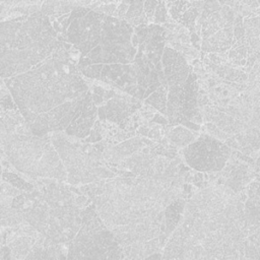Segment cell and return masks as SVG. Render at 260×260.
Returning a JSON list of instances; mask_svg holds the SVG:
<instances>
[{"instance_id":"6da1fadb","label":"cell","mask_w":260,"mask_h":260,"mask_svg":"<svg viewBox=\"0 0 260 260\" xmlns=\"http://www.w3.org/2000/svg\"><path fill=\"white\" fill-rule=\"evenodd\" d=\"M160 260H260L245 208L229 189L206 188L185 205Z\"/></svg>"},{"instance_id":"7a4b0ae2","label":"cell","mask_w":260,"mask_h":260,"mask_svg":"<svg viewBox=\"0 0 260 260\" xmlns=\"http://www.w3.org/2000/svg\"><path fill=\"white\" fill-rule=\"evenodd\" d=\"M176 165L171 162L165 173L152 176L116 177L82 186L95 209L111 229L119 225L165 218V209L178 199L179 179Z\"/></svg>"},{"instance_id":"3957f363","label":"cell","mask_w":260,"mask_h":260,"mask_svg":"<svg viewBox=\"0 0 260 260\" xmlns=\"http://www.w3.org/2000/svg\"><path fill=\"white\" fill-rule=\"evenodd\" d=\"M77 72L74 64L51 57L25 73L4 79V82L29 126L39 115L86 95L88 85Z\"/></svg>"},{"instance_id":"277c9868","label":"cell","mask_w":260,"mask_h":260,"mask_svg":"<svg viewBox=\"0 0 260 260\" xmlns=\"http://www.w3.org/2000/svg\"><path fill=\"white\" fill-rule=\"evenodd\" d=\"M50 17L38 11L23 20L0 22V76L10 78L34 69L52 56L59 41Z\"/></svg>"},{"instance_id":"5b68a950","label":"cell","mask_w":260,"mask_h":260,"mask_svg":"<svg viewBox=\"0 0 260 260\" xmlns=\"http://www.w3.org/2000/svg\"><path fill=\"white\" fill-rule=\"evenodd\" d=\"M24 194L19 208L26 222L55 244L71 241L82 222V210L73 194L64 186L50 183L43 192L34 190Z\"/></svg>"},{"instance_id":"8992f818","label":"cell","mask_w":260,"mask_h":260,"mask_svg":"<svg viewBox=\"0 0 260 260\" xmlns=\"http://www.w3.org/2000/svg\"><path fill=\"white\" fill-rule=\"evenodd\" d=\"M0 146L9 162L19 172L34 178L67 181L66 169L50 136L17 133L0 135Z\"/></svg>"},{"instance_id":"52a82bcc","label":"cell","mask_w":260,"mask_h":260,"mask_svg":"<svg viewBox=\"0 0 260 260\" xmlns=\"http://www.w3.org/2000/svg\"><path fill=\"white\" fill-rule=\"evenodd\" d=\"M81 215V226L70 241L66 260H120L122 249L94 204H88Z\"/></svg>"},{"instance_id":"ba28073f","label":"cell","mask_w":260,"mask_h":260,"mask_svg":"<svg viewBox=\"0 0 260 260\" xmlns=\"http://www.w3.org/2000/svg\"><path fill=\"white\" fill-rule=\"evenodd\" d=\"M52 143L67 172V181L72 184H89L116 177L106 168L103 153L89 144H80L68 140L62 133H53Z\"/></svg>"},{"instance_id":"9c48e42d","label":"cell","mask_w":260,"mask_h":260,"mask_svg":"<svg viewBox=\"0 0 260 260\" xmlns=\"http://www.w3.org/2000/svg\"><path fill=\"white\" fill-rule=\"evenodd\" d=\"M133 31L134 27L125 19L106 15L101 42L85 57H80L78 70L92 64H132L137 53L131 43Z\"/></svg>"},{"instance_id":"30bf717a","label":"cell","mask_w":260,"mask_h":260,"mask_svg":"<svg viewBox=\"0 0 260 260\" xmlns=\"http://www.w3.org/2000/svg\"><path fill=\"white\" fill-rule=\"evenodd\" d=\"M106 15L95 12L88 7L74 8L68 18L66 42L85 57L100 42Z\"/></svg>"},{"instance_id":"8fae6325","label":"cell","mask_w":260,"mask_h":260,"mask_svg":"<svg viewBox=\"0 0 260 260\" xmlns=\"http://www.w3.org/2000/svg\"><path fill=\"white\" fill-rule=\"evenodd\" d=\"M189 167L199 172H218L223 169L231 150L220 140L203 134L183 150Z\"/></svg>"},{"instance_id":"7c38bea8","label":"cell","mask_w":260,"mask_h":260,"mask_svg":"<svg viewBox=\"0 0 260 260\" xmlns=\"http://www.w3.org/2000/svg\"><path fill=\"white\" fill-rule=\"evenodd\" d=\"M167 101V116L171 125H183L190 121L200 124V117L196 100V76L190 73L187 80L177 86L169 87Z\"/></svg>"},{"instance_id":"4fadbf2b","label":"cell","mask_w":260,"mask_h":260,"mask_svg":"<svg viewBox=\"0 0 260 260\" xmlns=\"http://www.w3.org/2000/svg\"><path fill=\"white\" fill-rule=\"evenodd\" d=\"M84 98L66 102L47 113L39 115L28 126L30 134L43 137L50 132L56 133L66 130L75 115L81 109Z\"/></svg>"},{"instance_id":"5bb4252c","label":"cell","mask_w":260,"mask_h":260,"mask_svg":"<svg viewBox=\"0 0 260 260\" xmlns=\"http://www.w3.org/2000/svg\"><path fill=\"white\" fill-rule=\"evenodd\" d=\"M161 64L169 87L183 84L191 73L184 56L170 47L164 49Z\"/></svg>"},{"instance_id":"9a60e30c","label":"cell","mask_w":260,"mask_h":260,"mask_svg":"<svg viewBox=\"0 0 260 260\" xmlns=\"http://www.w3.org/2000/svg\"><path fill=\"white\" fill-rule=\"evenodd\" d=\"M140 106V102L135 98H127L117 94L105 105L107 121L117 123L121 129L129 132V117L134 114Z\"/></svg>"},{"instance_id":"2e32d148","label":"cell","mask_w":260,"mask_h":260,"mask_svg":"<svg viewBox=\"0 0 260 260\" xmlns=\"http://www.w3.org/2000/svg\"><path fill=\"white\" fill-rule=\"evenodd\" d=\"M98 115V108L91 99V92L88 91L84 98L83 105L79 112L75 115L69 126L66 128L65 133L70 136L78 138H87L95 123Z\"/></svg>"},{"instance_id":"e0dca14e","label":"cell","mask_w":260,"mask_h":260,"mask_svg":"<svg viewBox=\"0 0 260 260\" xmlns=\"http://www.w3.org/2000/svg\"><path fill=\"white\" fill-rule=\"evenodd\" d=\"M234 12L229 6H221L219 10L209 14H201L199 24L202 26L201 36L203 41L224 27L234 26Z\"/></svg>"},{"instance_id":"ac0fdd59","label":"cell","mask_w":260,"mask_h":260,"mask_svg":"<svg viewBox=\"0 0 260 260\" xmlns=\"http://www.w3.org/2000/svg\"><path fill=\"white\" fill-rule=\"evenodd\" d=\"M234 36L233 26L224 27L202 43V50L206 52H223L232 46Z\"/></svg>"},{"instance_id":"d6986e66","label":"cell","mask_w":260,"mask_h":260,"mask_svg":"<svg viewBox=\"0 0 260 260\" xmlns=\"http://www.w3.org/2000/svg\"><path fill=\"white\" fill-rule=\"evenodd\" d=\"M44 236L40 238V241H37L31 251L23 260H57L56 258V246L49 239H43ZM11 260H16L13 257Z\"/></svg>"},{"instance_id":"ffe728a7","label":"cell","mask_w":260,"mask_h":260,"mask_svg":"<svg viewBox=\"0 0 260 260\" xmlns=\"http://www.w3.org/2000/svg\"><path fill=\"white\" fill-rule=\"evenodd\" d=\"M185 201L183 199H176L170 203L165 209V223H166V236L170 235L178 226L185 208Z\"/></svg>"},{"instance_id":"44dd1931","label":"cell","mask_w":260,"mask_h":260,"mask_svg":"<svg viewBox=\"0 0 260 260\" xmlns=\"http://www.w3.org/2000/svg\"><path fill=\"white\" fill-rule=\"evenodd\" d=\"M245 37L254 52L260 54V15L244 19Z\"/></svg>"},{"instance_id":"7402d4cb","label":"cell","mask_w":260,"mask_h":260,"mask_svg":"<svg viewBox=\"0 0 260 260\" xmlns=\"http://www.w3.org/2000/svg\"><path fill=\"white\" fill-rule=\"evenodd\" d=\"M37 239L31 236H21L9 242L11 256L16 260H23L34 248Z\"/></svg>"},{"instance_id":"603a6c76","label":"cell","mask_w":260,"mask_h":260,"mask_svg":"<svg viewBox=\"0 0 260 260\" xmlns=\"http://www.w3.org/2000/svg\"><path fill=\"white\" fill-rule=\"evenodd\" d=\"M132 64H104L100 81L106 82L114 86V84L119 80L125 73H127Z\"/></svg>"},{"instance_id":"cb8c5ba5","label":"cell","mask_w":260,"mask_h":260,"mask_svg":"<svg viewBox=\"0 0 260 260\" xmlns=\"http://www.w3.org/2000/svg\"><path fill=\"white\" fill-rule=\"evenodd\" d=\"M168 138L177 146H188L194 141V134L184 126H177L168 133Z\"/></svg>"},{"instance_id":"d4e9b609","label":"cell","mask_w":260,"mask_h":260,"mask_svg":"<svg viewBox=\"0 0 260 260\" xmlns=\"http://www.w3.org/2000/svg\"><path fill=\"white\" fill-rule=\"evenodd\" d=\"M167 101L168 86L160 85L154 92H152L147 99H145V104L152 106L161 114L167 115Z\"/></svg>"},{"instance_id":"484cf974","label":"cell","mask_w":260,"mask_h":260,"mask_svg":"<svg viewBox=\"0 0 260 260\" xmlns=\"http://www.w3.org/2000/svg\"><path fill=\"white\" fill-rule=\"evenodd\" d=\"M2 178L5 182H7L8 184L12 185L13 187H15L16 189L20 190V191H25V192H32L35 190L34 186L26 182L24 179L18 177L16 174L14 173H9L7 171H5L3 174H2Z\"/></svg>"},{"instance_id":"4316f807","label":"cell","mask_w":260,"mask_h":260,"mask_svg":"<svg viewBox=\"0 0 260 260\" xmlns=\"http://www.w3.org/2000/svg\"><path fill=\"white\" fill-rule=\"evenodd\" d=\"M248 89L250 90L251 94L260 98V58L249 76Z\"/></svg>"},{"instance_id":"83f0119b","label":"cell","mask_w":260,"mask_h":260,"mask_svg":"<svg viewBox=\"0 0 260 260\" xmlns=\"http://www.w3.org/2000/svg\"><path fill=\"white\" fill-rule=\"evenodd\" d=\"M143 5H144L143 1H130L128 10L125 15L126 21L131 20L136 17H140L144 13Z\"/></svg>"},{"instance_id":"f1b7e54d","label":"cell","mask_w":260,"mask_h":260,"mask_svg":"<svg viewBox=\"0 0 260 260\" xmlns=\"http://www.w3.org/2000/svg\"><path fill=\"white\" fill-rule=\"evenodd\" d=\"M234 37L235 43L243 40L245 38V27H244V20L241 15L237 16L234 21Z\"/></svg>"},{"instance_id":"f546056e","label":"cell","mask_w":260,"mask_h":260,"mask_svg":"<svg viewBox=\"0 0 260 260\" xmlns=\"http://www.w3.org/2000/svg\"><path fill=\"white\" fill-rule=\"evenodd\" d=\"M101 121H95L92 129H91V132L89 134V136L87 138L84 139V142H88V143H96V142H100L103 138L102 136V133H103V128H102V125L100 123Z\"/></svg>"},{"instance_id":"4dcf8cb0","label":"cell","mask_w":260,"mask_h":260,"mask_svg":"<svg viewBox=\"0 0 260 260\" xmlns=\"http://www.w3.org/2000/svg\"><path fill=\"white\" fill-rule=\"evenodd\" d=\"M103 66H104V64H92V65H89L88 67H86L84 70H82L81 73L88 78L100 80Z\"/></svg>"},{"instance_id":"1f68e13d","label":"cell","mask_w":260,"mask_h":260,"mask_svg":"<svg viewBox=\"0 0 260 260\" xmlns=\"http://www.w3.org/2000/svg\"><path fill=\"white\" fill-rule=\"evenodd\" d=\"M154 23H161L166 22L167 19V9H166V3L158 1V4L156 6L155 12H154Z\"/></svg>"},{"instance_id":"d6a6232c","label":"cell","mask_w":260,"mask_h":260,"mask_svg":"<svg viewBox=\"0 0 260 260\" xmlns=\"http://www.w3.org/2000/svg\"><path fill=\"white\" fill-rule=\"evenodd\" d=\"M0 194L4 195V196H8V197H16L18 195L21 194L20 190L16 189L15 187H12V185L8 184V183H3L0 185Z\"/></svg>"},{"instance_id":"836d02e7","label":"cell","mask_w":260,"mask_h":260,"mask_svg":"<svg viewBox=\"0 0 260 260\" xmlns=\"http://www.w3.org/2000/svg\"><path fill=\"white\" fill-rule=\"evenodd\" d=\"M246 55H247V48L245 45L235 48L230 52V58L234 59L235 62H239L240 60L244 59Z\"/></svg>"},{"instance_id":"e575fe53","label":"cell","mask_w":260,"mask_h":260,"mask_svg":"<svg viewBox=\"0 0 260 260\" xmlns=\"http://www.w3.org/2000/svg\"><path fill=\"white\" fill-rule=\"evenodd\" d=\"M129 4H130V1H123V2H121L117 6V8H116V10H115V12H114V14L112 16L115 17V18H118V19L125 18L126 12H127L128 7H129Z\"/></svg>"},{"instance_id":"d590c367","label":"cell","mask_w":260,"mask_h":260,"mask_svg":"<svg viewBox=\"0 0 260 260\" xmlns=\"http://www.w3.org/2000/svg\"><path fill=\"white\" fill-rule=\"evenodd\" d=\"M157 4H158V1H153V0H149V1L144 2L143 11H144L147 18H151L154 15Z\"/></svg>"},{"instance_id":"8d00e7d4","label":"cell","mask_w":260,"mask_h":260,"mask_svg":"<svg viewBox=\"0 0 260 260\" xmlns=\"http://www.w3.org/2000/svg\"><path fill=\"white\" fill-rule=\"evenodd\" d=\"M150 122H154V123H158V124H162V125L168 124L167 119H165L160 114H154L153 118L150 120Z\"/></svg>"},{"instance_id":"74e56055","label":"cell","mask_w":260,"mask_h":260,"mask_svg":"<svg viewBox=\"0 0 260 260\" xmlns=\"http://www.w3.org/2000/svg\"><path fill=\"white\" fill-rule=\"evenodd\" d=\"M98 116L100 118V121L102 122H106L107 118H106V108L105 106H100L98 108Z\"/></svg>"},{"instance_id":"f35d334b","label":"cell","mask_w":260,"mask_h":260,"mask_svg":"<svg viewBox=\"0 0 260 260\" xmlns=\"http://www.w3.org/2000/svg\"><path fill=\"white\" fill-rule=\"evenodd\" d=\"M92 90H93V93H94V94H98V95H101L102 98H104L106 88H104V87H102V86H99V85H93V86H92Z\"/></svg>"},{"instance_id":"ab89813d","label":"cell","mask_w":260,"mask_h":260,"mask_svg":"<svg viewBox=\"0 0 260 260\" xmlns=\"http://www.w3.org/2000/svg\"><path fill=\"white\" fill-rule=\"evenodd\" d=\"M149 131H150V129L146 125H142L138 128V130L136 132H137V134H140L142 136H148Z\"/></svg>"},{"instance_id":"60d3db41","label":"cell","mask_w":260,"mask_h":260,"mask_svg":"<svg viewBox=\"0 0 260 260\" xmlns=\"http://www.w3.org/2000/svg\"><path fill=\"white\" fill-rule=\"evenodd\" d=\"M91 99H92V102L95 106L102 105L103 102H104V99L101 95H98V94H94V93H91Z\"/></svg>"},{"instance_id":"b9f144b4","label":"cell","mask_w":260,"mask_h":260,"mask_svg":"<svg viewBox=\"0 0 260 260\" xmlns=\"http://www.w3.org/2000/svg\"><path fill=\"white\" fill-rule=\"evenodd\" d=\"M147 137L157 139V138H159V131H158L156 128L150 129V131H149V133H148V136H147Z\"/></svg>"},{"instance_id":"7bdbcfd3","label":"cell","mask_w":260,"mask_h":260,"mask_svg":"<svg viewBox=\"0 0 260 260\" xmlns=\"http://www.w3.org/2000/svg\"><path fill=\"white\" fill-rule=\"evenodd\" d=\"M131 43H132V46H133L134 48L138 47V45H139L138 38H137V36H136L135 34H134V35H132V37H131Z\"/></svg>"}]
</instances>
